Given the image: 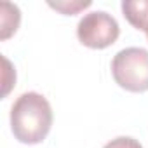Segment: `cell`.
<instances>
[{
	"label": "cell",
	"instance_id": "1",
	"mask_svg": "<svg viewBox=\"0 0 148 148\" xmlns=\"http://www.w3.org/2000/svg\"><path fill=\"white\" fill-rule=\"evenodd\" d=\"M52 125V108L38 92L21 94L11 108V129L14 138L25 145H37L45 139Z\"/></svg>",
	"mask_w": 148,
	"mask_h": 148
},
{
	"label": "cell",
	"instance_id": "2",
	"mask_svg": "<svg viewBox=\"0 0 148 148\" xmlns=\"http://www.w3.org/2000/svg\"><path fill=\"white\" fill-rule=\"evenodd\" d=\"M112 75L125 91H148V51L141 47L119 51L112 59Z\"/></svg>",
	"mask_w": 148,
	"mask_h": 148
},
{
	"label": "cell",
	"instance_id": "3",
	"mask_svg": "<svg viewBox=\"0 0 148 148\" xmlns=\"http://www.w3.org/2000/svg\"><path fill=\"white\" fill-rule=\"evenodd\" d=\"M119 35L120 28L117 19L105 11L89 12L77 25V37L80 44H84L89 49L110 47L112 44H115Z\"/></svg>",
	"mask_w": 148,
	"mask_h": 148
},
{
	"label": "cell",
	"instance_id": "4",
	"mask_svg": "<svg viewBox=\"0 0 148 148\" xmlns=\"http://www.w3.org/2000/svg\"><path fill=\"white\" fill-rule=\"evenodd\" d=\"M122 12L136 30H148V0H124Z\"/></svg>",
	"mask_w": 148,
	"mask_h": 148
},
{
	"label": "cell",
	"instance_id": "5",
	"mask_svg": "<svg viewBox=\"0 0 148 148\" xmlns=\"http://www.w3.org/2000/svg\"><path fill=\"white\" fill-rule=\"evenodd\" d=\"M19 21H21V14H19L18 5L2 2V33H0V38L7 40L12 33H16Z\"/></svg>",
	"mask_w": 148,
	"mask_h": 148
},
{
	"label": "cell",
	"instance_id": "6",
	"mask_svg": "<svg viewBox=\"0 0 148 148\" xmlns=\"http://www.w3.org/2000/svg\"><path fill=\"white\" fill-rule=\"evenodd\" d=\"M49 5L52 9L63 12V14H77L79 11L89 7L91 2H89V0H86V2H56V4L54 2H49Z\"/></svg>",
	"mask_w": 148,
	"mask_h": 148
},
{
	"label": "cell",
	"instance_id": "7",
	"mask_svg": "<svg viewBox=\"0 0 148 148\" xmlns=\"http://www.w3.org/2000/svg\"><path fill=\"white\" fill-rule=\"evenodd\" d=\"M103 148H143L139 145V141H136L134 138L129 136H120L117 139H112L110 143H106Z\"/></svg>",
	"mask_w": 148,
	"mask_h": 148
},
{
	"label": "cell",
	"instance_id": "8",
	"mask_svg": "<svg viewBox=\"0 0 148 148\" xmlns=\"http://www.w3.org/2000/svg\"><path fill=\"white\" fill-rule=\"evenodd\" d=\"M146 38H148V30H146Z\"/></svg>",
	"mask_w": 148,
	"mask_h": 148
}]
</instances>
